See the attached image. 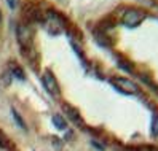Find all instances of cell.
<instances>
[{"label": "cell", "instance_id": "obj_9", "mask_svg": "<svg viewBox=\"0 0 158 151\" xmlns=\"http://www.w3.org/2000/svg\"><path fill=\"white\" fill-rule=\"evenodd\" d=\"M10 69H11V73L15 75L18 80H24V78H26V75H24V72H23V69L19 67V65L11 64V65H10Z\"/></svg>", "mask_w": 158, "mask_h": 151}, {"label": "cell", "instance_id": "obj_10", "mask_svg": "<svg viewBox=\"0 0 158 151\" xmlns=\"http://www.w3.org/2000/svg\"><path fill=\"white\" fill-rule=\"evenodd\" d=\"M118 67L122 69V70H125V72H128V73H133V72H134V67H133V65L129 64L126 59H120V61H118Z\"/></svg>", "mask_w": 158, "mask_h": 151}, {"label": "cell", "instance_id": "obj_3", "mask_svg": "<svg viewBox=\"0 0 158 151\" xmlns=\"http://www.w3.org/2000/svg\"><path fill=\"white\" fill-rule=\"evenodd\" d=\"M110 83L118 92L125 94V96H136V94H139V86L134 81L128 80L125 77H115L110 80Z\"/></svg>", "mask_w": 158, "mask_h": 151}, {"label": "cell", "instance_id": "obj_4", "mask_svg": "<svg viewBox=\"0 0 158 151\" xmlns=\"http://www.w3.org/2000/svg\"><path fill=\"white\" fill-rule=\"evenodd\" d=\"M145 18H147V13L144 10H141V8H129L122 16V24L129 27V29H133V27H137Z\"/></svg>", "mask_w": 158, "mask_h": 151}, {"label": "cell", "instance_id": "obj_12", "mask_svg": "<svg viewBox=\"0 0 158 151\" xmlns=\"http://www.w3.org/2000/svg\"><path fill=\"white\" fill-rule=\"evenodd\" d=\"M13 116H15V119H16L18 122H19V126H21V127H26V126H24V121L21 119V116H19V113H18L16 110H13Z\"/></svg>", "mask_w": 158, "mask_h": 151}, {"label": "cell", "instance_id": "obj_6", "mask_svg": "<svg viewBox=\"0 0 158 151\" xmlns=\"http://www.w3.org/2000/svg\"><path fill=\"white\" fill-rule=\"evenodd\" d=\"M42 83H43V86L45 89L48 91L50 94H53V96H61V88H59V83L56 80V77L53 75L51 70H46L43 73V77H42Z\"/></svg>", "mask_w": 158, "mask_h": 151}, {"label": "cell", "instance_id": "obj_8", "mask_svg": "<svg viewBox=\"0 0 158 151\" xmlns=\"http://www.w3.org/2000/svg\"><path fill=\"white\" fill-rule=\"evenodd\" d=\"M53 124L56 126L58 129H61V130L67 129V122H66V119H64L61 115H54L53 116Z\"/></svg>", "mask_w": 158, "mask_h": 151}, {"label": "cell", "instance_id": "obj_5", "mask_svg": "<svg viewBox=\"0 0 158 151\" xmlns=\"http://www.w3.org/2000/svg\"><path fill=\"white\" fill-rule=\"evenodd\" d=\"M62 113H64V116H66L70 122H73L77 127L80 129H85V119H83V116L80 115V111L78 108L75 107H72L70 103H62Z\"/></svg>", "mask_w": 158, "mask_h": 151}, {"label": "cell", "instance_id": "obj_11", "mask_svg": "<svg viewBox=\"0 0 158 151\" xmlns=\"http://www.w3.org/2000/svg\"><path fill=\"white\" fill-rule=\"evenodd\" d=\"M6 3H8V6H10L11 10H16L18 5H19V0H6Z\"/></svg>", "mask_w": 158, "mask_h": 151}, {"label": "cell", "instance_id": "obj_7", "mask_svg": "<svg viewBox=\"0 0 158 151\" xmlns=\"http://www.w3.org/2000/svg\"><path fill=\"white\" fill-rule=\"evenodd\" d=\"M94 40H96L101 46H106V48H109V46L112 45L110 38H107V34H106V32H101V30H94Z\"/></svg>", "mask_w": 158, "mask_h": 151}, {"label": "cell", "instance_id": "obj_1", "mask_svg": "<svg viewBox=\"0 0 158 151\" xmlns=\"http://www.w3.org/2000/svg\"><path fill=\"white\" fill-rule=\"evenodd\" d=\"M42 22L45 26L46 32H50L51 35H58V34L64 32L66 30V26H67L66 18H64L62 14H59V13H56L54 10L46 11L42 18Z\"/></svg>", "mask_w": 158, "mask_h": 151}, {"label": "cell", "instance_id": "obj_2", "mask_svg": "<svg viewBox=\"0 0 158 151\" xmlns=\"http://www.w3.org/2000/svg\"><path fill=\"white\" fill-rule=\"evenodd\" d=\"M16 38L21 46V51L27 54L34 50V32L29 22H19L16 27Z\"/></svg>", "mask_w": 158, "mask_h": 151}]
</instances>
